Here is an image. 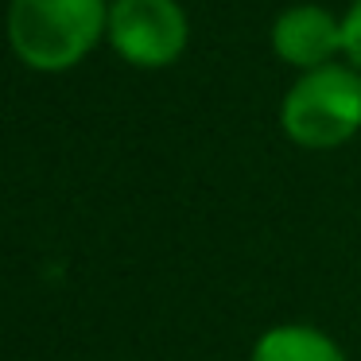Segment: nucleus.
Masks as SVG:
<instances>
[{
    "instance_id": "1",
    "label": "nucleus",
    "mask_w": 361,
    "mask_h": 361,
    "mask_svg": "<svg viewBox=\"0 0 361 361\" xmlns=\"http://www.w3.org/2000/svg\"><path fill=\"white\" fill-rule=\"evenodd\" d=\"M109 4L105 0H12L8 47L27 71H74L105 39Z\"/></svg>"
},
{
    "instance_id": "2",
    "label": "nucleus",
    "mask_w": 361,
    "mask_h": 361,
    "mask_svg": "<svg viewBox=\"0 0 361 361\" xmlns=\"http://www.w3.org/2000/svg\"><path fill=\"white\" fill-rule=\"evenodd\" d=\"M280 128L291 144L311 152L353 140L361 133V71L350 63L303 71L280 102Z\"/></svg>"
},
{
    "instance_id": "3",
    "label": "nucleus",
    "mask_w": 361,
    "mask_h": 361,
    "mask_svg": "<svg viewBox=\"0 0 361 361\" xmlns=\"http://www.w3.org/2000/svg\"><path fill=\"white\" fill-rule=\"evenodd\" d=\"M105 43L136 71H164L190 43L187 12L179 0H109Z\"/></svg>"
},
{
    "instance_id": "4",
    "label": "nucleus",
    "mask_w": 361,
    "mask_h": 361,
    "mask_svg": "<svg viewBox=\"0 0 361 361\" xmlns=\"http://www.w3.org/2000/svg\"><path fill=\"white\" fill-rule=\"evenodd\" d=\"M272 51L299 74L326 66L342 55V20L319 4H291L272 24Z\"/></svg>"
},
{
    "instance_id": "5",
    "label": "nucleus",
    "mask_w": 361,
    "mask_h": 361,
    "mask_svg": "<svg viewBox=\"0 0 361 361\" xmlns=\"http://www.w3.org/2000/svg\"><path fill=\"white\" fill-rule=\"evenodd\" d=\"M252 361H345V353L314 326H272L252 345Z\"/></svg>"
},
{
    "instance_id": "6",
    "label": "nucleus",
    "mask_w": 361,
    "mask_h": 361,
    "mask_svg": "<svg viewBox=\"0 0 361 361\" xmlns=\"http://www.w3.org/2000/svg\"><path fill=\"white\" fill-rule=\"evenodd\" d=\"M342 59L353 71H361V0H353L342 16Z\"/></svg>"
}]
</instances>
